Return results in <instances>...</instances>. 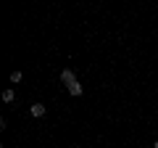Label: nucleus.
<instances>
[{"label": "nucleus", "instance_id": "f257e3e1", "mask_svg": "<svg viewBox=\"0 0 158 148\" xmlns=\"http://www.w3.org/2000/svg\"><path fill=\"white\" fill-rule=\"evenodd\" d=\"M61 82H63L66 87L77 82V77H74V72H71V69H63V72H61Z\"/></svg>", "mask_w": 158, "mask_h": 148}, {"label": "nucleus", "instance_id": "39448f33", "mask_svg": "<svg viewBox=\"0 0 158 148\" xmlns=\"http://www.w3.org/2000/svg\"><path fill=\"white\" fill-rule=\"evenodd\" d=\"M21 80H24V74H21V72H13V74H11V82H13V85H19Z\"/></svg>", "mask_w": 158, "mask_h": 148}, {"label": "nucleus", "instance_id": "423d86ee", "mask_svg": "<svg viewBox=\"0 0 158 148\" xmlns=\"http://www.w3.org/2000/svg\"><path fill=\"white\" fill-rule=\"evenodd\" d=\"M153 148H158V140H156V143H153Z\"/></svg>", "mask_w": 158, "mask_h": 148}, {"label": "nucleus", "instance_id": "7ed1b4c3", "mask_svg": "<svg viewBox=\"0 0 158 148\" xmlns=\"http://www.w3.org/2000/svg\"><path fill=\"white\" fill-rule=\"evenodd\" d=\"M82 90H85V87L79 85V80L74 82V85H69V95H74V98H77V95H82Z\"/></svg>", "mask_w": 158, "mask_h": 148}, {"label": "nucleus", "instance_id": "20e7f679", "mask_svg": "<svg viewBox=\"0 0 158 148\" xmlns=\"http://www.w3.org/2000/svg\"><path fill=\"white\" fill-rule=\"evenodd\" d=\"M3 101H6V103H13V101H16V93H13L11 87H8V90H3Z\"/></svg>", "mask_w": 158, "mask_h": 148}, {"label": "nucleus", "instance_id": "f03ea898", "mask_svg": "<svg viewBox=\"0 0 158 148\" xmlns=\"http://www.w3.org/2000/svg\"><path fill=\"white\" fill-rule=\"evenodd\" d=\"M29 114H32L34 119H40V116H45V106H42V103H32V106H29Z\"/></svg>", "mask_w": 158, "mask_h": 148}]
</instances>
